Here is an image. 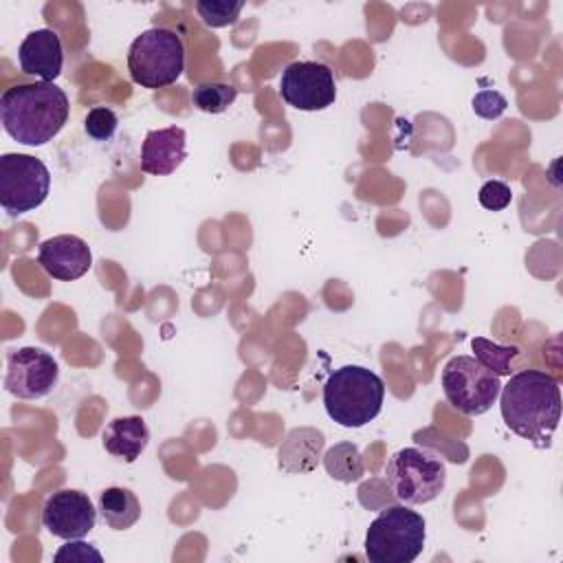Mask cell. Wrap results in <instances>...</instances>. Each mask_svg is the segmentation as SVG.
<instances>
[{"mask_svg": "<svg viewBox=\"0 0 563 563\" xmlns=\"http://www.w3.org/2000/svg\"><path fill=\"white\" fill-rule=\"evenodd\" d=\"M242 9H244L242 0H235V2H231V0H198L196 2L198 18L211 29H222V26L235 24Z\"/></svg>", "mask_w": 563, "mask_h": 563, "instance_id": "44dd1931", "label": "cell"}, {"mask_svg": "<svg viewBox=\"0 0 563 563\" xmlns=\"http://www.w3.org/2000/svg\"><path fill=\"white\" fill-rule=\"evenodd\" d=\"M385 482L400 504H429L444 490L446 468L433 451L405 446L387 460Z\"/></svg>", "mask_w": 563, "mask_h": 563, "instance_id": "8992f818", "label": "cell"}, {"mask_svg": "<svg viewBox=\"0 0 563 563\" xmlns=\"http://www.w3.org/2000/svg\"><path fill=\"white\" fill-rule=\"evenodd\" d=\"M97 510L108 528L128 530L141 519V504L130 488L110 486L99 493Z\"/></svg>", "mask_w": 563, "mask_h": 563, "instance_id": "e0dca14e", "label": "cell"}, {"mask_svg": "<svg viewBox=\"0 0 563 563\" xmlns=\"http://www.w3.org/2000/svg\"><path fill=\"white\" fill-rule=\"evenodd\" d=\"M68 97L57 84H15L0 97V121L4 132L29 147L53 141L68 121Z\"/></svg>", "mask_w": 563, "mask_h": 563, "instance_id": "7a4b0ae2", "label": "cell"}, {"mask_svg": "<svg viewBox=\"0 0 563 563\" xmlns=\"http://www.w3.org/2000/svg\"><path fill=\"white\" fill-rule=\"evenodd\" d=\"M59 365L42 347H18L7 356L4 389L20 400H37L57 385Z\"/></svg>", "mask_w": 563, "mask_h": 563, "instance_id": "30bf717a", "label": "cell"}, {"mask_svg": "<svg viewBox=\"0 0 563 563\" xmlns=\"http://www.w3.org/2000/svg\"><path fill=\"white\" fill-rule=\"evenodd\" d=\"M279 95L297 110H325L336 99L334 73L323 62H292L282 73Z\"/></svg>", "mask_w": 563, "mask_h": 563, "instance_id": "9c48e42d", "label": "cell"}, {"mask_svg": "<svg viewBox=\"0 0 563 563\" xmlns=\"http://www.w3.org/2000/svg\"><path fill=\"white\" fill-rule=\"evenodd\" d=\"M323 466L332 479H339L345 484L358 482L365 475L361 453L352 442H339L330 446L323 455Z\"/></svg>", "mask_w": 563, "mask_h": 563, "instance_id": "ac0fdd59", "label": "cell"}, {"mask_svg": "<svg viewBox=\"0 0 563 563\" xmlns=\"http://www.w3.org/2000/svg\"><path fill=\"white\" fill-rule=\"evenodd\" d=\"M477 200L484 209L488 211H504L510 202H512V191L510 185H506L504 180H486L479 187Z\"/></svg>", "mask_w": 563, "mask_h": 563, "instance_id": "603a6c76", "label": "cell"}, {"mask_svg": "<svg viewBox=\"0 0 563 563\" xmlns=\"http://www.w3.org/2000/svg\"><path fill=\"white\" fill-rule=\"evenodd\" d=\"M442 389L446 402L464 416L486 413L499 398V376L475 356H453L442 369Z\"/></svg>", "mask_w": 563, "mask_h": 563, "instance_id": "52a82bcc", "label": "cell"}, {"mask_svg": "<svg viewBox=\"0 0 563 563\" xmlns=\"http://www.w3.org/2000/svg\"><path fill=\"white\" fill-rule=\"evenodd\" d=\"M103 449L123 462H136L150 442V429L141 416H121L106 424Z\"/></svg>", "mask_w": 563, "mask_h": 563, "instance_id": "9a60e30c", "label": "cell"}, {"mask_svg": "<svg viewBox=\"0 0 563 563\" xmlns=\"http://www.w3.org/2000/svg\"><path fill=\"white\" fill-rule=\"evenodd\" d=\"M506 108H508V101H506V97H504L501 92H497V90H479V92L473 97V112H475L477 117H482V119L493 121V119L501 117V114L506 112Z\"/></svg>", "mask_w": 563, "mask_h": 563, "instance_id": "cb8c5ba5", "label": "cell"}, {"mask_svg": "<svg viewBox=\"0 0 563 563\" xmlns=\"http://www.w3.org/2000/svg\"><path fill=\"white\" fill-rule=\"evenodd\" d=\"M187 134L178 125L150 130L141 145V169L152 176H167L187 156Z\"/></svg>", "mask_w": 563, "mask_h": 563, "instance_id": "5bb4252c", "label": "cell"}, {"mask_svg": "<svg viewBox=\"0 0 563 563\" xmlns=\"http://www.w3.org/2000/svg\"><path fill=\"white\" fill-rule=\"evenodd\" d=\"M235 97H238V88L224 81H205L191 90L194 108L209 114L224 112L235 101Z\"/></svg>", "mask_w": 563, "mask_h": 563, "instance_id": "d6986e66", "label": "cell"}, {"mask_svg": "<svg viewBox=\"0 0 563 563\" xmlns=\"http://www.w3.org/2000/svg\"><path fill=\"white\" fill-rule=\"evenodd\" d=\"M130 79L147 90L174 84L185 70V46L176 31L154 26L136 35L128 51Z\"/></svg>", "mask_w": 563, "mask_h": 563, "instance_id": "5b68a950", "label": "cell"}, {"mask_svg": "<svg viewBox=\"0 0 563 563\" xmlns=\"http://www.w3.org/2000/svg\"><path fill=\"white\" fill-rule=\"evenodd\" d=\"M18 62L24 75L37 77L40 81L55 84L64 66V51H62L59 35L53 29L31 31L18 48Z\"/></svg>", "mask_w": 563, "mask_h": 563, "instance_id": "4fadbf2b", "label": "cell"}, {"mask_svg": "<svg viewBox=\"0 0 563 563\" xmlns=\"http://www.w3.org/2000/svg\"><path fill=\"white\" fill-rule=\"evenodd\" d=\"M471 347L475 352V358L482 365H486L490 372H495L497 376L510 374L512 358L519 356V347H515V345H499V343H493V341L482 339V336H475L471 341Z\"/></svg>", "mask_w": 563, "mask_h": 563, "instance_id": "ffe728a7", "label": "cell"}, {"mask_svg": "<svg viewBox=\"0 0 563 563\" xmlns=\"http://www.w3.org/2000/svg\"><path fill=\"white\" fill-rule=\"evenodd\" d=\"M383 400V378L363 365H343L323 385L325 413L345 429H361L372 422L380 413Z\"/></svg>", "mask_w": 563, "mask_h": 563, "instance_id": "3957f363", "label": "cell"}, {"mask_svg": "<svg viewBox=\"0 0 563 563\" xmlns=\"http://www.w3.org/2000/svg\"><path fill=\"white\" fill-rule=\"evenodd\" d=\"M97 561V563H101L103 561V556H101V552L97 550V548H92L90 543H84L81 539H70L66 545H62L57 552H55V556H53V561H77V563H86V561Z\"/></svg>", "mask_w": 563, "mask_h": 563, "instance_id": "d4e9b609", "label": "cell"}, {"mask_svg": "<svg viewBox=\"0 0 563 563\" xmlns=\"http://www.w3.org/2000/svg\"><path fill=\"white\" fill-rule=\"evenodd\" d=\"M427 521L407 504L387 506L365 532L369 563H411L424 548Z\"/></svg>", "mask_w": 563, "mask_h": 563, "instance_id": "277c9868", "label": "cell"}, {"mask_svg": "<svg viewBox=\"0 0 563 563\" xmlns=\"http://www.w3.org/2000/svg\"><path fill=\"white\" fill-rule=\"evenodd\" d=\"M97 521L90 497L77 488H62L48 495L42 508L44 528L59 539H84Z\"/></svg>", "mask_w": 563, "mask_h": 563, "instance_id": "8fae6325", "label": "cell"}, {"mask_svg": "<svg viewBox=\"0 0 563 563\" xmlns=\"http://www.w3.org/2000/svg\"><path fill=\"white\" fill-rule=\"evenodd\" d=\"M323 449V433L310 427L292 429L279 446V468L286 473L312 471Z\"/></svg>", "mask_w": 563, "mask_h": 563, "instance_id": "2e32d148", "label": "cell"}, {"mask_svg": "<svg viewBox=\"0 0 563 563\" xmlns=\"http://www.w3.org/2000/svg\"><path fill=\"white\" fill-rule=\"evenodd\" d=\"M504 424L537 449H548L561 420L559 380L541 369H523L499 389Z\"/></svg>", "mask_w": 563, "mask_h": 563, "instance_id": "6da1fadb", "label": "cell"}, {"mask_svg": "<svg viewBox=\"0 0 563 563\" xmlns=\"http://www.w3.org/2000/svg\"><path fill=\"white\" fill-rule=\"evenodd\" d=\"M37 264L46 275L59 282H73L84 277L92 266L90 246L70 233L53 235L37 249Z\"/></svg>", "mask_w": 563, "mask_h": 563, "instance_id": "7c38bea8", "label": "cell"}, {"mask_svg": "<svg viewBox=\"0 0 563 563\" xmlns=\"http://www.w3.org/2000/svg\"><path fill=\"white\" fill-rule=\"evenodd\" d=\"M51 189L48 167L31 154L7 152L0 156V205L11 218L37 209Z\"/></svg>", "mask_w": 563, "mask_h": 563, "instance_id": "ba28073f", "label": "cell"}, {"mask_svg": "<svg viewBox=\"0 0 563 563\" xmlns=\"http://www.w3.org/2000/svg\"><path fill=\"white\" fill-rule=\"evenodd\" d=\"M117 125H119L117 114L106 106H95L92 110H88L84 119V130L95 141L112 139V134L117 132Z\"/></svg>", "mask_w": 563, "mask_h": 563, "instance_id": "7402d4cb", "label": "cell"}]
</instances>
